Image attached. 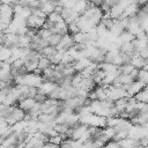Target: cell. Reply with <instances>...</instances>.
Here are the masks:
<instances>
[{"label": "cell", "mask_w": 148, "mask_h": 148, "mask_svg": "<svg viewBox=\"0 0 148 148\" xmlns=\"http://www.w3.org/2000/svg\"><path fill=\"white\" fill-rule=\"evenodd\" d=\"M133 69H134V67L131 64H123L119 66V72L121 74H130Z\"/></svg>", "instance_id": "603a6c76"}, {"label": "cell", "mask_w": 148, "mask_h": 148, "mask_svg": "<svg viewBox=\"0 0 148 148\" xmlns=\"http://www.w3.org/2000/svg\"><path fill=\"white\" fill-rule=\"evenodd\" d=\"M17 40H18V35L5 32V40H3V45L5 46H8V47L16 46L17 45Z\"/></svg>", "instance_id": "ba28073f"}, {"label": "cell", "mask_w": 148, "mask_h": 148, "mask_svg": "<svg viewBox=\"0 0 148 148\" xmlns=\"http://www.w3.org/2000/svg\"><path fill=\"white\" fill-rule=\"evenodd\" d=\"M57 52V49H56V46H52V45H47V46H45L42 51H40V54L42 56H44V57H46V58H50V57H52L54 53Z\"/></svg>", "instance_id": "d6986e66"}, {"label": "cell", "mask_w": 148, "mask_h": 148, "mask_svg": "<svg viewBox=\"0 0 148 148\" xmlns=\"http://www.w3.org/2000/svg\"><path fill=\"white\" fill-rule=\"evenodd\" d=\"M79 121H80V124H84L87 126H95V127H101V128L106 126V124H105L106 118L97 116L92 112H88V113L79 116Z\"/></svg>", "instance_id": "6da1fadb"}, {"label": "cell", "mask_w": 148, "mask_h": 148, "mask_svg": "<svg viewBox=\"0 0 148 148\" xmlns=\"http://www.w3.org/2000/svg\"><path fill=\"white\" fill-rule=\"evenodd\" d=\"M42 148H59V146H57V145H54V143H52V142H45L43 146H42Z\"/></svg>", "instance_id": "4dcf8cb0"}, {"label": "cell", "mask_w": 148, "mask_h": 148, "mask_svg": "<svg viewBox=\"0 0 148 148\" xmlns=\"http://www.w3.org/2000/svg\"><path fill=\"white\" fill-rule=\"evenodd\" d=\"M118 143H119V146L121 148H134V147H138L139 146V140H135V139H132V138L126 136L125 139L119 140Z\"/></svg>", "instance_id": "8fae6325"}, {"label": "cell", "mask_w": 148, "mask_h": 148, "mask_svg": "<svg viewBox=\"0 0 148 148\" xmlns=\"http://www.w3.org/2000/svg\"><path fill=\"white\" fill-rule=\"evenodd\" d=\"M138 9H139V6L136 3H130L128 6H126L124 8V16H126V17L134 16L136 14Z\"/></svg>", "instance_id": "9a60e30c"}, {"label": "cell", "mask_w": 148, "mask_h": 148, "mask_svg": "<svg viewBox=\"0 0 148 148\" xmlns=\"http://www.w3.org/2000/svg\"><path fill=\"white\" fill-rule=\"evenodd\" d=\"M30 40H31V37H29L28 35H22V36H18V40H17V47H22V49H29V45H30Z\"/></svg>", "instance_id": "e0dca14e"}, {"label": "cell", "mask_w": 148, "mask_h": 148, "mask_svg": "<svg viewBox=\"0 0 148 148\" xmlns=\"http://www.w3.org/2000/svg\"><path fill=\"white\" fill-rule=\"evenodd\" d=\"M35 104H36V101L34 98L27 97V98H24V99H22V101L18 102V108L22 109L24 112H28Z\"/></svg>", "instance_id": "4fadbf2b"}, {"label": "cell", "mask_w": 148, "mask_h": 148, "mask_svg": "<svg viewBox=\"0 0 148 148\" xmlns=\"http://www.w3.org/2000/svg\"><path fill=\"white\" fill-rule=\"evenodd\" d=\"M10 56H12L10 47L5 46V45H1V46H0V61H1V62L8 61L9 58H10Z\"/></svg>", "instance_id": "5bb4252c"}, {"label": "cell", "mask_w": 148, "mask_h": 148, "mask_svg": "<svg viewBox=\"0 0 148 148\" xmlns=\"http://www.w3.org/2000/svg\"><path fill=\"white\" fill-rule=\"evenodd\" d=\"M52 64L50 62L49 58L44 57V56H40V58L38 59V62H37V69H39L40 72H43L45 68H47L49 66H51Z\"/></svg>", "instance_id": "ac0fdd59"}, {"label": "cell", "mask_w": 148, "mask_h": 148, "mask_svg": "<svg viewBox=\"0 0 148 148\" xmlns=\"http://www.w3.org/2000/svg\"><path fill=\"white\" fill-rule=\"evenodd\" d=\"M102 133L104 134V136H106L108 140H111V139H113V136L116 134V130H114V127L108 126V127H105V128L102 130Z\"/></svg>", "instance_id": "7402d4cb"}, {"label": "cell", "mask_w": 148, "mask_h": 148, "mask_svg": "<svg viewBox=\"0 0 148 148\" xmlns=\"http://www.w3.org/2000/svg\"><path fill=\"white\" fill-rule=\"evenodd\" d=\"M101 148H104V147H101Z\"/></svg>", "instance_id": "836d02e7"}, {"label": "cell", "mask_w": 148, "mask_h": 148, "mask_svg": "<svg viewBox=\"0 0 148 148\" xmlns=\"http://www.w3.org/2000/svg\"><path fill=\"white\" fill-rule=\"evenodd\" d=\"M91 64V61L88 59V58H81V59H77L75 61H73V67L75 69V72L80 73L82 69H84L87 66H89Z\"/></svg>", "instance_id": "9c48e42d"}, {"label": "cell", "mask_w": 148, "mask_h": 148, "mask_svg": "<svg viewBox=\"0 0 148 148\" xmlns=\"http://www.w3.org/2000/svg\"><path fill=\"white\" fill-rule=\"evenodd\" d=\"M104 148H120V146H119L118 141L112 140V141H109L108 143H105L104 145Z\"/></svg>", "instance_id": "f1b7e54d"}, {"label": "cell", "mask_w": 148, "mask_h": 148, "mask_svg": "<svg viewBox=\"0 0 148 148\" xmlns=\"http://www.w3.org/2000/svg\"><path fill=\"white\" fill-rule=\"evenodd\" d=\"M37 35H38L42 39L47 40V38H49L50 35H51V31H50L49 29H44V28H42L40 30H37Z\"/></svg>", "instance_id": "d4e9b609"}, {"label": "cell", "mask_w": 148, "mask_h": 148, "mask_svg": "<svg viewBox=\"0 0 148 148\" xmlns=\"http://www.w3.org/2000/svg\"><path fill=\"white\" fill-rule=\"evenodd\" d=\"M8 148H16V145H12V146H9Z\"/></svg>", "instance_id": "1f68e13d"}, {"label": "cell", "mask_w": 148, "mask_h": 148, "mask_svg": "<svg viewBox=\"0 0 148 148\" xmlns=\"http://www.w3.org/2000/svg\"><path fill=\"white\" fill-rule=\"evenodd\" d=\"M45 20H46L45 16H39V15L30 14V16L27 18V27L30 28V29H36V30H38L39 28L43 27Z\"/></svg>", "instance_id": "3957f363"}, {"label": "cell", "mask_w": 148, "mask_h": 148, "mask_svg": "<svg viewBox=\"0 0 148 148\" xmlns=\"http://www.w3.org/2000/svg\"><path fill=\"white\" fill-rule=\"evenodd\" d=\"M13 16H14L13 6L7 3H0V22L8 25L12 22Z\"/></svg>", "instance_id": "7a4b0ae2"}, {"label": "cell", "mask_w": 148, "mask_h": 148, "mask_svg": "<svg viewBox=\"0 0 148 148\" xmlns=\"http://www.w3.org/2000/svg\"><path fill=\"white\" fill-rule=\"evenodd\" d=\"M47 141H49V142H52V143H54V145H57V146H60V143H61L64 140H62V138H61L59 134H57V135H54V136H50Z\"/></svg>", "instance_id": "484cf974"}, {"label": "cell", "mask_w": 148, "mask_h": 148, "mask_svg": "<svg viewBox=\"0 0 148 148\" xmlns=\"http://www.w3.org/2000/svg\"><path fill=\"white\" fill-rule=\"evenodd\" d=\"M60 39H61V35H59V34H51L50 37L47 38V43H49V45L56 46L60 42Z\"/></svg>", "instance_id": "44dd1931"}, {"label": "cell", "mask_w": 148, "mask_h": 148, "mask_svg": "<svg viewBox=\"0 0 148 148\" xmlns=\"http://www.w3.org/2000/svg\"><path fill=\"white\" fill-rule=\"evenodd\" d=\"M88 3H89V0H76V2H75V5L73 6L72 9L75 13H77L79 15H82L84 13V10L87 9Z\"/></svg>", "instance_id": "7c38bea8"}, {"label": "cell", "mask_w": 148, "mask_h": 148, "mask_svg": "<svg viewBox=\"0 0 148 148\" xmlns=\"http://www.w3.org/2000/svg\"><path fill=\"white\" fill-rule=\"evenodd\" d=\"M46 98H47L46 95H44V94H39V92H36V95H35V97H34V99L36 101V103H43Z\"/></svg>", "instance_id": "4316f807"}, {"label": "cell", "mask_w": 148, "mask_h": 148, "mask_svg": "<svg viewBox=\"0 0 148 148\" xmlns=\"http://www.w3.org/2000/svg\"><path fill=\"white\" fill-rule=\"evenodd\" d=\"M130 64H131L134 68L140 69V68H142L145 65H147V59L141 58V57L139 56V53H134V54L132 56V58H131Z\"/></svg>", "instance_id": "52a82bcc"}, {"label": "cell", "mask_w": 148, "mask_h": 148, "mask_svg": "<svg viewBox=\"0 0 148 148\" xmlns=\"http://www.w3.org/2000/svg\"><path fill=\"white\" fill-rule=\"evenodd\" d=\"M56 6H57V2L56 1H52V0H47V1H45V2H43V3H40V7H39V9L47 16L50 13H52V12H54V8H56Z\"/></svg>", "instance_id": "30bf717a"}, {"label": "cell", "mask_w": 148, "mask_h": 148, "mask_svg": "<svg viewBox=\"0 0 148 148\" xmlns=\"http://www.w3.org/2000/svg\"><path fill=\"white\" fill-rule=\"evenodd\" d=\"M136 80L147 86V82H148V72H147L146 69H143V68H140V69L138 71Z\"/></svg>", "instance_id": "ffe728a7"}, {"label": "cell", "mask_w": 148, "mask_h": 148, "mask_svg": "<svg viewBox=\"0 0 148 148\" xmlns=\"http://www.w3.org/2000/svg\"><path fill=\"white\" fill-rule=\"evenodd\" d=\"M0 66H1V61H0Z\"/></svg>", "instance_id": "d6a6232c"}, {"label": "cell", "mask_w": 148, "mask_h": 148, "mask_svg": "<svg viewBox=\"0 0 148 148\" xmlns=\"http://www.w3.org/2000/svg\"><path fill=\"white\" fill-rule=\"evenodd\" d=\"M109 16L112 20H119V18L124 17V8L117 2L116 5L111 6L110 12H109Z\"/></svg>", "instance_id": "8992f818"}, {"label": "cell", "mask_w": 148, "mask_h": 148, "mask_svg": "<svg viewBox=\"0 0 148 148\" xmlns=\"http://www.w3.org/2000/svg\"><path fill=\"white\" fill-rule=\"evenodd\" d=\"M77 31H80V30H79L76 23H71V24H68V32H69V35H74V34H76Z\"/></svg>", "instance_id": "83f0119b"}, {"label": "cell", "mask_w": 148, "mask_h": 148, "mask_svg": "<svg viewBox=\"0 0 148 148\" xmlns=\"http://www.w3.org/2000/svg\"><path fill=\"white\" fill-rule=\"evenodd\" d=\"M46 20H49V21L52 22V23H57V22H59V21L62 20V18H61V16H60L59 13L52 12V13H50V14L47 15V18H46Z\"/></svg>", "instance_id": "cb8c5ba5"}, {"label": "cell", "mask_w": 148, "mask_h": 148, "mask_svg": "<svg viewBox=\"0 0 148 148\" xmlns=\"http://www.w3.org/2000/svg\"><path fill=\"white\" fill-rule=\"evenodd\" d=\"M75 23H76L79 30H80V31H83V32H88V31H90L92 28H95V25H94L87 17H84L83 15H80V16L77 17V20H76Z\"/></svg>", "instance_id": "277c9868"}, {"label": "cell", "mask_w": 148, "mask_h": 148, "mask_svg": "<svg viewBox=\"0 0 148 148\" xmlns=\"http://www.w3.org/2000/svg\"><path fill=\"white\" fill-rule=\"evenodd\" d=\"M74 45V42H73V38H72V35L69 34H66V35H62L61 36V39L60 42L56 45V49L57 50H65L67 51L71 46Z\"/></svg>", "instance_id": "5b68a950"}, {"label": "cell", "mask_w": 148, "mask_h": 148, "mask_svg": "<svg viewBox=\"0 0 148 148\" xmlns=\"http://www.w3.org/2000/svg\"><path fill=\"white\" fill-rule=\"evenodd\" d=\"M136 102H142V103H147L148 102V90H147V87H145L143 89H141L139 92H136L134 96Z\"/></svg>", "instance_id": "2e32d148"}, {"label": "cell", "mask_w": 148, "mask_h": 148, "mask_svg": "<svg viewBox=\"0 0 148 148\" xmlns=\"http://www.w3.org/2000/svg\"><path fill=\"white\" fill-rule=\"evenodd\" d=\"M138 53H139V56H140L141 58H143V59H147V58H148V49H147V47L140 50Z\"/></svg>", "instance_id": "f546056e"}]
</instances>
